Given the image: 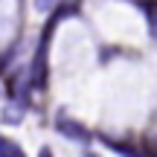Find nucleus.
<instances>
[{
  "instance_id": "6",
  "label": "nucleus",
  "mask_w": 157,
  "mask_h": 157,
  "mask_svg": "<svg viewBox=\"0 0 157 157\" xmlns=\"http://www.w3.org/2000/svg\"><path fill=\"white\" fill-rule=\"evenodd\" d=\"M38 157H56V154H52L50 146H41V148H38Z\"/></svg>"
},
{
  "instance_id": "5",
  "label": "nucleus",
  "mask_w": 157,
  "mask_h": 157,
  "mask_svg": "<svg viewBox=\"0 0 157 157\" xmlns=\"http://www.w3.org/2000/svg\"><path fill=\"white\" fill-rule=\"evenodd\" d=\"M58 3H64V0H35V9L38 12H52Z\"/></svg>"
},
{
  "instance_id": "2",
  "label": "nucleus",
  "mask_w": 157,
  "mask_h": 157,
  "mask_svg": "<svg viewBox=\"0 0 157 157\" xmlns=\"http://www.w3.org/2000/svg\"><path fill=\"white\" fill-rule=\"evenodd\" d=\"M56 131L61 137H67V140H73V143H82V146H90V143H93V134H90L87 125L73 119V117H67L64 111L56 113Z\"/></svg>"
},
{
  "instance_id": "4",
  "label": "nucleus",
  "mask_w": 157,
  "mask_h": 157,
  "mask_svg": "<svg viewBox=\"0 0 157 157\" xmlns=\"http://www.w3.org/2000/svg\"><path fill=\"white\" fill-rule=\"evenodd\" d=\"M0 157H26V151H23V146L17 140L0 134Z\"/></svg>"
},
{
  "instance_id": "3",
  "label": "nucleus",
  "mask_w": 157,
  "mask_h": 157,
  "mask_svg": "<svg viewBox=\"0 0 157 157\" xmlns=\"http://www.w3.org/2000/svg\"><path fill=\"white\" fill-rule=\"evenodd\" d=\"M23 117H26V108H23L21 102H9V105L3 108V113H0V119H3L6 125H21Z\"/></svg>"
},
{
  "instance_id": "7",
  "label": "nucleus",
  "mask_w": 157,
  "mask_h": 157,
  "mask_svg": "<svg viewBox=\"0 0 157 157\" xmlns=\"http://www.w3.org/2000/svg\"><path fill=\"white\" fill-rule=\"evenodd\" d=\"M84 157H99V154H96V151H90V148H87V151H84Z\"/></svg>"
},
{
  "instance_id": "1",
  "label": "nucleus",
  "mask_w": 157,
  "mask_h": 157,
  "mask_svg": "<svg viewBox=\"0 0 157 157\" xmlns=\"http://www.w3.org/2000/svg\"><path fill=\"white\" fill-rule=\"evenodd\" d=\"M76 12H78V6L76 3H67V0L58 3L52 12H47L50 21H47L44 32H41V38H38L32 64H29V84H32V87H47V56H50V41H52V35H56V26L64 21V17L76 15Z\"/></svg>"
}]
</instances>
